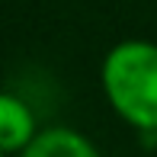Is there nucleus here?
Listing matches in <instances>:
<instances>
[{"label":"nucleus","mask_w":157,"mask_h":157,"mask_svg":"<svg viewBox=\"0 0 157 157\" xmlns=\"http://www.w3.org/2000/svg\"><path fill=\"white\" fill-rule=\"evenodd\" d=\"M99 83L116 116L144 135L157 132V42L125 39L109 48Z\"/></svg>","instance_id":"1"},{"label":"nucleus","mask_w":157,"mask_h":157,"mask_svg":"<svg viewBox=\"0 0 157 157\" xmlns=\"http://www.w3.org/2000/svg\"><path fill=\"white\" fill-rule=\"evenodd\" d=\"M35 135L39 128H35L32 109L19 96L3 93L0 96V151L3 157H16L19 151H26L35 141Z\"/></svg>","instance_id":"2"},{"label":"nucleus","mask_w":157,"mask_h":157,"mask_svg":"<svg viewBox=\"0 0 157 157\" xmlns=\"http://www.w3.org/2000/svg\"><path fill=\"white\" fill-rule=\"evenodd\" d=\"M16 157H99V151L87 135L74 132L67 125H52V128H42L35 141Z\"/></svg>","instance_id":"3"}]
</instances>
